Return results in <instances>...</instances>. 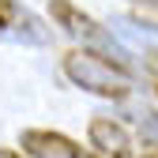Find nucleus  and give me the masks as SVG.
<instances>
[{
    "label": "nucleus",
    "mask_w": 158,
    "mask_h": 158,
    "mask_svg": "<svg viewBox=\"0 0 158 158\" xmlns=\"http://www.w3.org/2000/svg\"><path fill=\"white\" fill-rule=\"evenodd\" d=\"M0 38L15 45H49L53 30L45 27L42 15H34L19 0H0Z\"/></svg>",
    "instance_id": "obj_3"
},
{
    "label": "nucleus",
    "mask_w": 158,
    "mask_h": 158,
    "mask_svg": "<svg viewBox=\"0 0 158 158\" xmlns=\"http://www.w3.org/2000/svg\"><path fill=\"white\" fill-rule=\"evenodd\" d=\"M49 15L56 19V27H60L68 38H75V42H83V49H94V53H106L109 60H117V64H128L124 60V53L117 49V42H113V34L98 23L94 15H87L83 8H75L72 0H53L49 4Z\"/></svg>",
    "instance_id": "obj_2"
},
{
    "label": "nucleus",
    "mask_w": 158,
    "mask_h": 158,
    "mask_svg": "<svg viewBox=\"0 0 158 158\" xmlns=\"http://www.w3.org/2000/svg\"><path fill=\"white\" fill-rule=\"evenodd\" d=\"M132 158H158V139H151V135L135 139V147H132Z\"/></svg>",
    "instance_id": "obj_6"
},
{
    "label": "nucleus",
    "mask_w": 158,
    "mask_h": 158,
    "mask_svg": "<svg viewBox=\"0 0 158 158\" xmlns=\"http://www.w3.org/2000/svg\"><path fill=\"white\" fill-rule=\"evenodd\" d=\"M0 158H23V154H15V151H4V147H0Z\"/></svg>",
    "instance_id": "obj_8"
},
{
    "label": "nucleus",
    "mask_w": 158,
    "mask_h": 158,
    "mask_svg": "<svg viewBox=\"0 0 158 158\" xmlns=\"http://www.w3.org/2000/svg\"><path fill=\"white\" fill-rule=\"evenodd\" d=\"M147 109L158 117V83H147Z\"/></svg>",
    "instance_id": "obj_7"
},
{
    "label": "nucleus",
    "mask_w": 158,
    "mask_h": 158,
    "mask_svg": "<svg viewBox=\"0 0 158 158\" xmlns=\"http://www.w3.org/2000/svg\"><path fill=\"white\" fill-rule=\"evenodd\" d=\"M135 4H143V8H158V0H135Z\"/></svg>",
    "instance_id": "obj_9"
},
{
    "label": "nucleus",
    "mask_w": 158,
    "mask_h": 158,
    "mask_svg": "<svg viewBox=\"0 0 158 158\" xmlns=\"http://www.w3.org/2000/svg\"><path fill=\"white\" fill-rule=\"evenodd\" d=\"M87 139L98 158H132V147H135L128 124L113 121V117H94L87 124Z\"/></svg>",
    "instance_id": "obj_5"
},
{
    "label": "nucleus",
    "mask_w": 158,
    "mask_h": 158,
    "mask_svg": "<svg viewBox=\"0 0 158 158\" xmlns=\"http://www.w3.org/2000/svg\"><path fill=\"white\" fill-rule=\"evenodd\" d=\"M60 68H64V75L79 90H87L94 98H106V102H128L132 90H135L132 68L117 64L106 53H94V49H72V53H64Z\"/></svg>",
    "instance_id": "obj_1"
},
{
    "label": "nucleus",
    "mask_w": 158,
    "mask_h": 158,
    "mask_svg": "<svg viewBox=\"0 0 158 158\" xmlns=\"http://www.w3.org/2000/svg\"><path fill=\"white\" fill-rule=\"evenodd\" d=\"M23 158H98L94 151H83L75 139H68L64 132H49V128H27L19 135Z\"/></svg>",
    "instance_id": "obj_4"
}]
</instances>
